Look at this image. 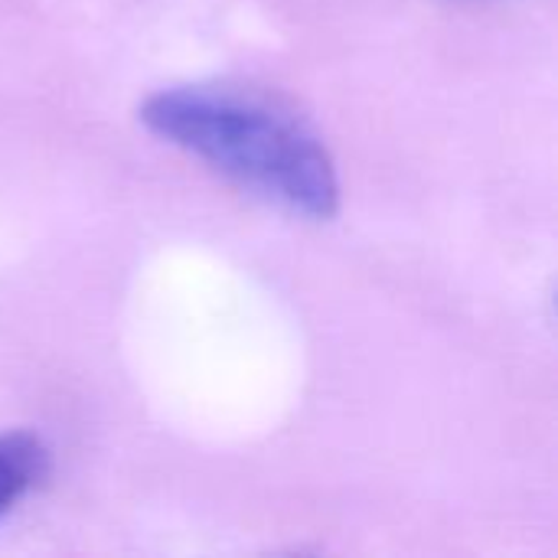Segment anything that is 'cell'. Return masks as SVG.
Here are the masks:
<instances>
[{"label":"cell","instance_id":"6da1fadb","mask_svg":"<svg viewBox=\"0 0 558 558\" xmlns=\"http://www.w3.org/2000/svg\"><path fill=\"white\" fill-rule=\"evenodd\" d=\"M141 121L160 141L291 213L330 219L340 209V180L327 147L262 101L209 88H167L141 105Z\"/></svg>","mask_w":558,"mask_h":558},{"label":"cell","instance_id":"7a4b0ae2","mask_svg":"<svg viewBox=\"0 0 558 558\" xmlns=\"http://www.w3.org/2000/svg\"><path fill=\"white\" fill-rule=\"evenodd\" d=\"M49 474V454L36 435H0V517Z\"/></svg>","mask_w":558,"mask_h":558}]
</instances>
